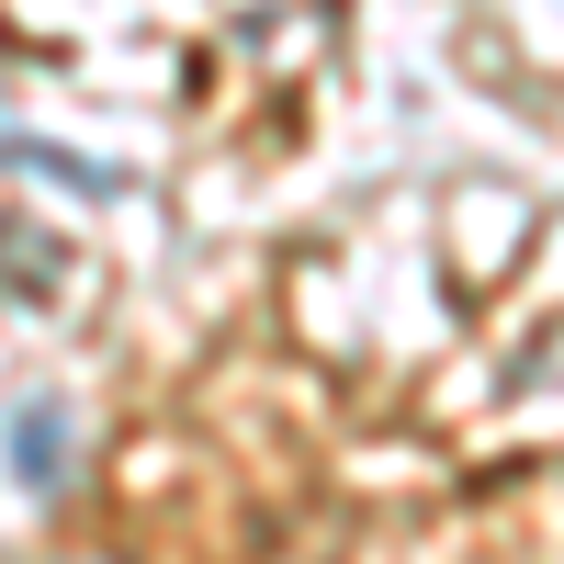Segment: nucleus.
Masks as SVG:
<instances>
[{
  "instance_id": "obj_1",
  "label": "nucleus",
  "mask_w": 564,
  "mask_h": 564,
  "mask_svg": "<svg viewBox=\"0 0 564 564\" xmlns=\"http://www.w3.org/2000/svg\"><path fill=\"white\" fill-rule=\"evenodd\" d=\"M12 497L23 508H57L68 497V406L45 395V384L12 395Z\"/></svg>"
},
{
  "instance_id": "obj_2",
  "label": "nucleus",
  "mask_w": 564,
  "mask_h": 564,
  "mask_svg": "<svg viewBox=\"0 0 564 564\" xmlns=\"http://www.w3.org/2000/svg\"><path fill=\"white\" fill-rule=\"evenodd\" d=\"M12 170H23V181H68V193H90V204H113V193H124V170L68 159V148H45V135H12Z\"/></svg>"
},
{
  "instance_id": "obj_3",
  "label": "nucleus",
  "mask_w": 564,
  "mask_h": 564,
  "mask_svg": "<svg viewBox=\"0 0 564 564\" xmlns=\"http://www.w3.org/2000/svg\"><path fill=\"white\" fill-rule=\"evenodd\" d=\"M57 294V249H34V226H12V305H45Z\"/></svg>"
},
{
  "instance_id": "obj_4",
  "label": "nucleus",
  "mask_w": 564,
  "mask_h": 564,
  "mask_svg": "<svg viewBox=\"0 0 564 564\" xmlns=\"http://www.w3.org/2000/svg\"><path fill=\"white\" fill-rule=\"evenodd\" d=\"M68 564H124V553H68Z\"/></svg>"
}]
</instances>
